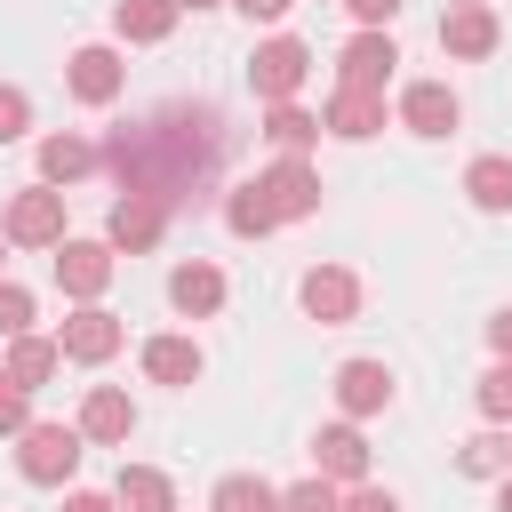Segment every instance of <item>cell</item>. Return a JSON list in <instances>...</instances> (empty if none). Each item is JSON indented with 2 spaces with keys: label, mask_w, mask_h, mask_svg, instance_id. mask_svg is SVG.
<instances>
[{
  "label": "cell",
  "mask_w": 512,
  "mask_h": 512,
  "mask_svg": "<svg viewBox=\"0 0 512 512\" xmlns=\"http://www.w3.org/2000/svg\"><path fill=\"white\" fill-rule=\"evenodd\" d=\"M336 400H344V416L392 408V368H384V360H344V368H336Z\"/></svg>",
  "instance_id": "cell-13"
},
{
  "label": "cell",
  "mask_w": 512,
  "mask_h": 512,
  "mask_svg": "<svg viewBox=\"0 0 512 512\" xmlns=\"http://www.w3.org/2000/svg\"><path fill=\"white\" fill-rule=\"evenodd\" d=\"M392 64H400L392 32H352V40H344V56H336V88H368V96H384Z\"/></svg>",
  "instance_id": "cell-5"
},
{
  "label": "cell",
  "mask_w": 512,
  "mask_h": 512,
  "mask_svg": "<svg viewBox=\"0 0 512 512\" xmlns=\"http://www.w3.org/2000/svg\"><path fill=\"white\" fill-rule=\"evenodd\" d=\"M304 72H312V48L304 40H264L256 56H248V88L264 96V104H296V88H304Z\"/></svg>",
  "instance_id": "cell-4"
},
{
  "label": "cell",
  "mask_w": 512,
  "mask_h": 512,
  "mask_svg": "<svg viewBox=\"0 0 512 512\" xmlns=\"http://www.w3.org/2000/svg\"><path fill=\"white\" fill-rule=\"evenodd\" d=\"M120 80H128V64H120L112 48H72V96H80V104H112Z\"/></svg>",
  "instance_id": "cell-16"
},
{
  "label": "cell",
  "mask_w": 512,
  "mask_h": 512,
  "mask_svg": "<svg viewBox=\"0 0 512 512\" xmlns=\"http://www.w3.org/2000/svg\"><path fill=\"white\" fill-rule=\"evenodd\" d=\"M24 128H32V96L24 88H0V144H16Z\"/></svg>",
  "instance_id": "cell-32"
},
{
  "label": "cell",
  "mask_w": 512,
  "mask_h": 512,
  "mask_svg": "<svg viewBox=\"0 0 512 512\" xmlns=\"http://www.w3.org/2000/svg\"><path fill=\"white\" fill-rule=\"evenodd\" d=\"M24 328H32V288H16V280H0V336L16 344Z\"/></svg>",
  "instance_id": "cell-31"
},
{
  "label": "cell",
  "mask_w": 512,
  "mask_h": 512,
  "mask_svg": "<svg viewBox=\"0 0 512 512\" xmlns=\"http://www.w3.org/2000/svg\"><path fill=\"white\" fill-rule=\"evenodd\" d=\"M216 512H280V488H264L256 472H232L216 480Z\"/></svg>",
  "instance_id": "cell-27"
},
{
  "label": "cell",
  "mask_w": 512,
  "mask_h": 512,
  "mask_svg": "<svg viewBox=\"0 0 512 512\" xmlns=\"http://www.w3.org/2000/svg\"><path fill=\"white\" fill-rule=\"evenodd\" d=\"M104 152L88 144V136H40V184H72V176H88Z\"/></svg>",
  "instance_id": "cell-23"
},
{
  "label": "cell",
  "mask_w": 512,
  "mask_h": 512,
  "mask_svg": "<svg viewBox=\"0 0 512 512\" xmlns=\"http://www.w3.org/2000/svg\"><path fill=\"white\" fill-rule=\"evenodd\" d=\"M264 136L280 144V160H304V152L320 144V112H304V104H272V112H264Z\"/></svg>",
  "instance_id": "cell-22"
},
{
  "label": "cell",
  "mask_w": 512,
  "mask_h": 512,
  "mask_svg": "<svg viewBox=\"0 0 512 512\" xmlns=\"http://www.w3.org/2000/svg\"><path fill=\"white\" fill-rule=\"evenodd\" d=\"M64 512H120V504H112V496H96V488H72V496H64Z\"/></svg>",
  "instance_id": "cell-37"
},
{
  "label": "cell",
  "mask_w": 512,
  "mask_h": 512,
  "mask_svg": "<svg viewBox=\"0 0 512 512\" xmlns=\"http://www.w3.org/2000/svg\"><path fill=\"white\" fill-rule=\"evenodd\" d=\"M344 512H400V496H384V488H352Z\"/></svg>",
  "instance_id": "cell-35"
},
{
  "label": "cell",
  "mask_w": 512,
  "mask_h": 512,
  "mask_svg": "<svg viewBox=\"0 0 512 512\" xmlns=\"http://www.w3.org/2000/svg\"><path fill=\"white\" fill-rule=\"evenodd\" d=\"M104 280H112V240H64V248H56V288H64V296L96 304Z\"/></svg>",
  "instance_id": "cell-6"
},
{
  "label": "cell",
  "mask_w": 512,
  "mask_h": 512,
  "mask_svg": "<svg viewBox=\"0 0 512 512\" xmlns=\"http://www.w3.org/2000/svg\"><path fill=\"white\" fill-rule=\"evenodd\" d=\"M160 232H168V208H160V200H136V192H120V200H112V224H104V240H112V248L144 256V248H160Z\"/></svg>",
  "instance_id": "cell-10"
},
{
  "label": "cell",
  "mask_w": 512,
  "mask_h": 512,
  "mask_svg": "<svg viewBox=\"0 0 512 512\" xmlns=\"http://www.w3.org/2000/svg\"><path fill=\"white\" fill-rule=\"evenodd\" d=\"M296 296H304V312H312V320H320V328H344V320H352V312H360V280H352V272H344V264H312V272H304V288H296Z\"/></svg>",
  "instance_id": "cell-7"
},
{
  "label": "cell",
  "mask_w": 512,
  "mask_h": 512,
  "mask_svg": "<svg viewBox=\"0 0 512 512\" xmlns=\"http://www.w3.org/2000/svg\"><path fill=\"white\" fill-rule=\"evenodd\" d=\"M168 304H176L184 320H208V312L224 304V272H216V264H176V272H168Z\"/></svg>",
  "instance_id": "cell-17"
},
{
  "label": "cell",
  "mask_w": 512,
  "mask_h": 512,
  "mask_svg": "<svg viewBox=\"0 0 512 512\" xmlns=\"http://www.w3.org/2000/svg\"><path fill=\"white\" fill-rule=\"evenodd\" d=\"M56 360H64V352H56V336H16V344H8V368H0V376H8L16 392H40V384L56 376Z\"/></svg>",
  "instance_id": "cell-18"
},
{
  "label": "cell",
  "mask_w": 512,
  "mask_h": 512,
  "mask_svg": "<svg viewBox=\"0 0 512 512\" xmlns=\"http://www.w3.org/2000/svg\"><path fill=\"white\" fill-rule=\"evenodd\" d=\"M496 512H512V472H504V488H496Z\"/></svg>",
  "instance_id": "cell-39"
},
{
  "label": "cell",
  "mask_w": 512,
  "mask_h": 512,
  "mask_svg": "<svg viewBox=\"0 0 512 512\" xmlns=\"http://www.w3.org/2000/svg\"><path fill=\"white\" fill-rule=\"evenodd\" d=\"M16 472L40 480V488L72 480V472H80V424H32V432L16 440Z\"/></svg>",
  "instance_id": "cell-3"
},
{
  "label": "cell",
  "mask_w": 512,
  "mask_h": 512,
  "mask_svg": "<svg viewBox=\"0 0 512 512\" xmlns=\"http://www.w3.org/2000/svg\"><path fill=\"white\" fill-rule=\"evenodd\" d=\"M0 432H8V440H24V432H32V408H24V392H16V384L0 392Z\"/></svg>",
  "instance_id": "cell-33"
},
{
  "label": "cell",
  "mask_w": 512,
  "mask_h": 512,
  "mask_svg": "<svg viewBox=\"0 0 512 512\" xmlns=\"http://www.w3.org/2000/svg\"><path fill=\"white\" fill-rule=\"evenodd\" d=\"M488 344H496V352L512 360V312H496V320H488Z\"/></svg>",
  "instance_id": "cell-38"
},
{
  "label": "cell",
  "mask_w": 512,
  "mask_h": 512,
  "mask_svg": "<svg viewBox=\"0 0 512 512\" xmlns=\"http://www.w3.org/2000/svg\"><path fill=\"white\" fill-rule=\"evenodd\" d=\"M112 32L136 40V48H152V40L176 32V0H120V8H112Z\"/></svg>",
  "instance_id": "cell-20"
},
{
  "label": "cell",
  "mask_w": 512,
  "mask_h": 512,
  "mask_svg": "<svg viewBox=\"0 0 512 512\" xmlns=\"http://www.w3.org/2000/svg\"><path fill=\"white\" fill-rule=\"evenodd\" d=\"M112 504H128V512H176V488H168V472H152V464H120Z\"/></svg>",
  "instance_id": "cell-21"
},
{
  "label": "cell",
  "mask_w": 512,
  "mask_h": 512,
  "mask_svg": "<svg viewBox=\"0 0 512 512\" xmlns=\"http://www.w3.org/2000/svg\"><path fill=\"white\" fill-rule=\"evenodd\" d=\"M128 432H136L128 392H120V384H96V392L80 400V440H104V448H112V440H128Z\"/></svg>",
  "instance_id": "cell-15"
},
{
  "label": "cell",
  "mask_w": 512,
  "mask_h": 512,
  "mask_svg": "<svg viewBox=\"0 0 512 512\" xmlns=\"http://www.w3.org/2000/svg\"><path fill=\"white\" fill-rule=\"evenodd\" d=\"M0 240H8V232H0Z\"/></svg>",
  "instance_id": "cell-42"
},
{
  "label": "cell",
  "mask_w": 512,
  "mask_h": 512,
  "mask_svg": "<svg viewBox=\"0 0 512 512\" xmlns=\"http://www.w3.org/2000/svg\"><path fill=\"white\" fill-rule=\"evenodd\" d=\"M400 120H408L416 136H448V128L464 120V104H456L448 80H416V88H400Z\"/></svg>",
  "instance_id": "cell-12"
},
{
  "label": "cell",
  "mask_w": 512,
  "mask_h": 512,
  "mask_svg": "<svg viewBox=\"0 0 512 512\" xmlns=\"http://www.w3.org/2000/svg\"><path fill=\"white\" fill-rule=\"evenodd\" d=\"M0 392H8V376H0Z\"/></svg>",
  "instance_id": "cell-41"
},
{
  "label": "cell",
  "mask_w": 512,
  "mask_h": 512,
  "mask_svg": "<svg viewBox=\"0 0 512 512\" xmlns=\"http://www.w3.org/2000/svg\"><path fill=\"white\" fill-rule=\"evenodd\" d=\"M320 128H328V136H344V144H360V136H376V128H384V96H368V88H336V96H328V112H320Z\"/></svg>",
  "instance_id": "cell-14"
},
{
  "label": "cell",
  "mask_w": 512,
  "mask_h": 512,
  "mask_svg": "<svg viewBox=\"0 0 512 512\" xmlns=\"http://www.w3.org/2000/svg\"><path fill=\"white\" fill-rule=\"evenodd\" d=\"M440 48H448V56H464V64L496 56V8H480V0L448 8V16H440Z\"/></svg>",
  "instance_id": "cell-11"
},
{
  "label": "cell",
  "mask_w": 512,
  "mask_h": 512,
  "mask_svg": "<svg viewBox=\"0 0 512 512\" xmlns=\"http://www.w3.org/2000/svg\"><path fill=\"white\" fill-rule=\"evenodd\" d=\"M232 8H240V16H256V24H280L296 0H232Z\"/></svg>",
  "instance_id": "cell-36"
},
{
  "label": "cell",
  "mask_w": 512,
  "mask_h": 512,
  "mask_svg": "<svg viewBox=\"0 0 512 512\" xmlns=\"http://www.w3.org/2000/svg\"><path fill=\"white\" fill-rule=\"evenodd\" d=\"M312 456H320V480H360V472H368V440H360L352 424H328V432L312 440Z\"/></svg>",
  "instance_id": "cell-19"
},
{
  "label": "cell",
  "mask_w": 512,
  "mask_h": 512,
  "mask_svg": "<svg viewBox=\"0 0 512 512\" xmlns=\"http://www.w3.org/2000/svg\"><path fill=\"white\" fill-rule=\"evenodd\" d=\"M344 8H352V16H360V24H368V32H384V24H392V16H400V0H344Z\"/></svg>",
  "instance_id": "cell-34"
},
{
  "label": "cell",
  "mask_w": 512,
  "mask_h": 512,
  "mask_svg": "<svg viewBox=\"0 0 512 512\" xmlns=\"http://www.w3.org/2000/svg\"><path fill=\"white\" fill-rule=\"evenodd\" d=\"M56 352H64V360H88V368H96V360H112V352H120V320H112L104 304H80V312H72V320L56 328Z\"/></svg>",
  "instance_id": "cell-9"
},
{
  "label": "cell",
  "mask_w": 512,
  "mask_h": 512,
  "mask_svg": "<svg viewBox=\"0 0 512 512\" xmlns=\"http://www.w3.org/2000/svg\"><path fill=\"white\" fill-rule=\"evenodd\" d=\"M176 8H224V0H176Z\"/></svg>",
  "instance_id": "cell-40"
},
{
  "label": "cell",
  "mask_w": 512,
  "mask_h": 512,
  "mask_svg": "<svg viewBox=\"0 0 512 512\" xmlns=\"http://www.w3.org/2000/svg\"><path fill=\"white\" fill-rule=\"evenodd\" d=\"M224 224H232V232H240V240H264V232H272V224H280V216H272V208H264V192H256V184H240V192H232V200H224Z\"/></svg>",
  "instance_id": "cell-28"
},
{
  "label": "cell",
  "mask_w": 512,
  "mask_h": 512,
  "mask_svg": "<svg viewBox=\"0 0 512 512\" xmlns=\"http://www.w3.org/2000/svg\"><path fill=\"white\" fill-rule=\"evenodd\" d=\"M256 192H264V208H272L280 224H296V216H312V208H320V176H312L304 160L264 168V176H256Z\"/></svg>",
  "instance_id": "cell-8"
},
{
  "label": "cell",
  "mask_w": 512,
  "mask_h": 512,
  "mask_svg": "<svg viewBox=\"0 0 512 512\" xmlns=\"http://www.w3.org/2000/svg\"><path fill=\"white\" fill-rule=\"evenodd\" d=\"M280 512H344V496H336V480H296V488H280Z\"/></svg>",
  "instance_id": "cell-29"
},
{
  "label": "cell",
  "mask_w": 512,
  "mask_h": 512,
  "mask_svg": "<svg viewBox=\"0 0 512 512\" xmlns=\"http://www.w3.org/2000/svg\"><path fill=\"white\" fill-rule=\"evenodd\" d=\"M456 472H472V480H504V472H512V440H504V432L464 440V448H456Z\"/></svg>",
  "instance_id": "cell-26"
},
{
  "label": "cell",
  "mask_w": 512,
  "mask_h": 512,
  "mask_svg": "<svg viewBox=\"0 0 512 512\" xmlns=\"http://www.w3.org/2000/svg\"><path fill=\"white\" fill-rule=\"evenodd\" d=\"M464 192H472L488 216H504V208H512V160H504V152H480V160L464 168Z\"/></svg>",
  "instance_id": "cell-25"
},
{
  "label": "cell",
  "mask_w": 512,
  "mask_h": 512,
  "mask_svg": "<svg viewBox=\"0 0 512 512\" xmlns=\"http://www.w3.org/2000/svg\"><path fill=\"white\" fill-rule=\"evenodd\" d=\"M0 232L16 248H64V192L56 184H24L8 200V216H0Z\"/></svg>",
  "instance_id": "cell-2"
},
{
  "label": "cell",
  "mask_w": 512,
  "mask_h": 512,
  "mask_svg": "<svg viewBox=\"0 0 512 512\" xmlns=\"http://www.w3.org/2000/svg\"><path fill=\"white\" fill-rule=\"evenodd\" d=\"M144 376L152 384H192L200 376V344L192 336H152L144 344Z\"/></svg>",
  "instance_id": "cell-24"
},
{
  "label": "cell",
  "mask_w": 512,
  "mask_h": 512,
  "mask_svg": "<svg viewBox=\"0 0 512 512\" xmlns=\"http://www.w3.org/2000/svg\"><path fill=\"white\" fill-rule=\"evenodd\" d=\"M480 416H488V424H512V360H496V368L480 376Z\"/></svg>",
  "instance_id": "cell-30"
},
{
  "label": "cell",
  "mask_w": 512,
  "mask_h": 512,
  "mask_svg": "<svg viewBox=\"0 0 512 512\" xmlns=\"http://www.w3.org/2000/svg\"><path fill=\"white\" fill-rule=\"evenodd\" d=\"M104 160H112L120 192L160 200V208L176 216V208L216 176V160H224V120H216L208 104H168V112H152V120H136V128H112Z\"/></svg>",
  "instance_id": "cell-1"
}]
</instances>
